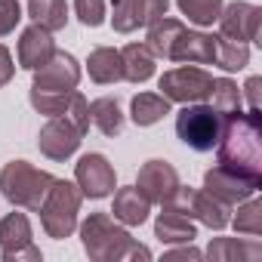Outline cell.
I'll return each instance as SVG.
<instances>
[{
	"label": "cell",
	"instance_id": "cell-11",
	"mask_svg": "<svg viewBox=\"0 0 262 262\" xmlns=\"http://www.w3.org/2000/svg\"><path fill=\"white\" fill-rule=\"evenodd\" d=\"M259 19L262 10L256 4H247V0H234V4L222 7L219 13V34L241 40V43H259Z\"/></svg>",
	"mask_w": 262,
	"mask_h": 262
},
{
	"label": "cell",
	"instance_id": "cell-15",
	"mask_svg": "<svg viewBox=\"0 0 262 262\" xmlns=\"http://www.w3.org/2000/svg\"><path fill=\"white\" fill-rule=\"evenodd\" d=\"M170 62H182V65H216V34H204V31H182Z\"/></svg>",
	"mask_w": 262,
	"mask_h": 262
},
{
	"label": "cell",
	"instance_id": "cell-19",
	"mask_svg": "<svg viewBox=\"0 0 262 262\" xmlns=\"http://www.w3.org/2000/svg\"><path fill=\"white\" fill-rule=\"evenodd\" d=\"M31 244H34V234H31V222L25 213H7L0 219V256H4V262Z\"/></svg>",
	"mask_w": 262,
	"mask_h": 262
},
{
	"label": "cell",
	"instance_id": "cell-16",
	"mask_svg": "<svg viewBox=\"0 0 262 262\" xmlns=\"http://www.w3.org/2000/svg\"><path fill=\"white\" fill-rule=\"evenodd\" d=\"M53 53H56L53 31H47V28H40V25H28V28L22 31V37H19V50H16V56H19V68L34 71V68H40Z\"/></svg>",
	"mask_w": 262,
	"mask_h": 262
},
{
	"label": "cell",
	"instance_id": "cell-4",
	"mask_svg": "<svg viewBox=\"0 0 262 262\" xmlns=\"http://www.w3.org/2000/svg\"><path fill=\"white\" fill-rule=\"evenodd\" d=\"M80 204H83V194L77 188V182H68V179H56L40 204V225L47 231V237L53 241H65L77 231V216H80Z\"/></svg>",
	"mask_w": 262,
	"mask_h": 262
},
{
	"label": "cell",
	"instance_id": "cell-35",
	"mask_svg": "<svg viewBox=\"0 0 262 262\" xmlns=\"http://www.w3.org/2000/svg\"><path fill=\"white\" fill-rule=\"evenodd\" d=\"M13 74H16V65H13V56H10V50L0 43V86H7L10 80H13Z\"/></svg>",
	"mask_w": 262,
	"mask_h": 262
},
{
	"label": "cell",
	"instance_id": "cell-27",
	"mask_svg": "<svg viewBox=\"0 0 262 262\" xmlns=\"http://www.w3.org/2000/svg\"><path fill=\"white\" fill-rule=\"evenodd\" d=\"M28 16L47 31H62L68 25V4L65 0H28Z\"/></svg>",
	"mask_w": 262,
	"mask_h": 262
},
{
	"label": "cell",
	"instance_id": "cell-18",
	"mask_svg": "<svg viewBox=\"0 0 262 262\" xmlns=\"http://www.w3.org/2000/svg\"><path fill=\"white\" fill-rule=\"evenodd\" d=\"M155 237L167 247L173 244H191L198 237V228H194V219H188L185 213L173 210V207H164L155 219Z\"/></svg>",
	"mask_w": 262,
	"mask_h": 262
},
{
	"label": "cell",
	"instance_id": "cell-17",
	"mask_svg": "<svg viewBox=\"0 0 262 262\" xmlns=\"http://www.w3.org/2000/svg\"><path fill=\"white\" fill-rule=\"evenodd\" d=\"M111 213L120 225L126 228H136V225H145L148 216H151V201L136 188V185H126V188H117L114 191V204H111Z\"/></svg>",
	"mask_w": 262,
	"mask_h": 262
},
{
	"label": "cell",
	"instance_id": "cell-20",
	"mask_svg": "<svg viewBox=\"0 0 262 262\" xmlns=\"http://www.w3.org/2000/svg\"><path fill=\"white\" fill-rule=\"evenodd\" d=\"M86 71H90V80L99 83V86H108V83H120L123 80V62H120V50H111V47H96L86 59Z\"/></svg>",
	"mask_w": 262,
	"mask_h": 262
},
{
	"label": "cell",
	"instance_id": "cell-30",
	"mask_svg": "<svg viewBox=\"0 0 262 262\" xmlns=\"http://www.w3.org/2000/svg\"><path fill=\"white\" fill-rule=\"evenodd\" d=\"M228 222L234 225L237 234L259 237V234H262V201H259L256 194L247 198V201H241V204H237V216L228 219Z\"/></svg>",
	"mask_w": 262,
	"mask_h": 262
},
{
	"label": "cell",
	"instance_id": "cell-10",
	"mask_svg": "<svg viewBox=\"0 0 262 262\" xmlns=\"http://www.w3.org/2000/svg\"><path fill=\"white\" fill-rule=\"evenodd\" d=\"M80 142H83V133L74 123H68L65 117H50L40 126V133H37V148L50 161H68V158H74L77 148H80Z\"/></svg>",
	"mask_w": 262,
	"mask_h": 262
},
{
	"label": "cell",
	"instance_id": "cell-28",
	"mask_svg": "<svg viewBox=\"0 0 262 262\" xmlns=\"http://www.w3.org/2000/svg\"><path fill=\"white\" fill-rule=\"evenodd\" d=\"M216 65L222 71H244L250 65V43L216 34Z\"/></svg>",
	"mask_w": 262,
	"mask_h": 262
},
{
	"label": "cell",
	"instance_id": "cell-38",
	"mask_svg": "<svg viewBox=\"0 0 262 262\" xmlns=\"http://www.w3.org/2000/svg\"><path fill=\"white\" fill-rule=\"evenodd\" d=\"M43 259V253H40V247L37 244H31V247H25V250H19V253H13L7 262H40Z\"/></svg>",
	"mask_w": 262,
	"mask_h": 262
},
{
	"label": "cell",
	"instance_id": "cell-2",
	"mask_svg": "<svg viewBox=\"0 0 262 262\" xmlns=\"http://www.w3.org/2000/svg\"><path fill=\"white\" fill-rule=\"evenodd\" d=\"M80 244L90 259L96 262H126V259H151V250L136 244L117 219L108 213H90L83 222H77Z\"/></svg>",
	"mask_w": 262,
	"mask_h": 262
},
{
	"label": "cell",
	"instance_id": "cell-23",
	"mask_svg": "<svg viewBox=\"0 0 262 262\" xmlns=\"http://www.w3.org/2000/svg\"><path fill=\"white\" fill-rule=\"evenodd\" d=\"M120 62H123V80L129 83H145L155 77V56L145 43H126L120 50Z\"/></svg>",
	"mask_w": 262,
	"mask_h": 262
},
{
	"label": "cell",
	"instance_id": "cell-12",
	"mask_svg": "<svg viewBox=\"0 0 262 262\" xmlns=\"http://www.w3.org/2000/svg\"><path fill=\"white\" fill-rule=\"evenodd\" d=\"M34 74V83L37 90H56V93H68V90H77L80 83V65L71 53L65 50H56L40 68L31 71Z\"/></svg>",
	"mask_w": 262,
	"mask_h": 262
},
{
	"label": "cell",
	"instance_id": "cell-31",
	"mask_svg": "<svg viewBox=\"0 0 262 262\" xmlns=\"http://www.w3.org/2000/svg\"><path fill=\"white\" fill-rule=\"evenodd\" d=\"M71 93H74V90H68V93H56V90H37V86H31L28 99H31V108H34L37 114L62 117L65 108H68V102H71Z\"/></svg>",
	"mask_w": 262,
	"mask_h": 262
},
{
	"label": "cell",
	"instance_id": "cell-34",
	"mask_svg": "<svg viewBox=\"0 0 262 262\" xmlns=\"http://www.w3.org/2000/svg\"><path fill=\"white\" fill-rule=\"evenodd\" d=\"M19 22H22V7H19V0H0V37L13 34Z\"/></svg>",
	"mask_w": 262,
	"mask_h": 262
},
{
	"label": "cell",
	"instance_id": "cell-36",
	"mask_svg": "<svg viewBox=\"0 0 262 262\" xmlns=\"http://www.w3.org/2000/svg\"><path fill=\"white\" fill-rule=\"evenodd\" d=\"M259 86H262V77H250L244 83L241 96H247V111H259Z\"/></svg>",
	"mask_w": 262,
	"mask_h": 262
},
{
	"label": "cell",
	"instance_id": "cell-37",
	"mask_svg": "<svg viewBox=\"0 0 262 262\" xmlns=\"http://www.w3.org/2000/svg\"><path fill=\"white\" fill-rule=\"evenodd\" d=\"M164 259H204V253L201 250H194L191 244H173V250H167L164 253Z\"/></svg>",
	"mask_w": 262,
	"mask_h": 262
},
{
	"label": "cell",
	"instance_id": "cell-25",
	"mask_svg": "<svg viewBox=\"0 0 262 262\" xmlns=\"http://www.w3.org/2000/svg\"><path fill=\"white\" fill-rule=\"evenodd\" d=\"M90 123L99 129L102 136L114 139L123 133V111L117 105V99L111 96H102V99H93L90 102Z\"/></svg>",
	"mask_w": 262,
	"mask_h": 262
},
{
	"label": "cell",
	"instance_id": "cell-26",
	"mask_svg": "<svg viewBox=\"0 0 262 262\" xmlns=\"http://www.w3.org/2000/svg\"><path fill=\"white\" fill-rule=\"evenodd\" d=\"M210 108L225 120V117H234L237 111H244V96H241V86L231 80V77H216L213 86H210Z\"/></svg>",
	"mask_w": 262,
	"mask_h": 262
},
{
	"label": "cell",
	"instance_id": "cell-33",
	"mask_svg": "<svg viewBox=\"0 0 262 262\" xmlns=\"http://www.w3.org/2000/svg\"><path fill=\"white\" fill-rule=\"evenodd\" d=\"M74 13H77L80 25L99 28L105 22V0H74Z\"/></svg>",
	"mask_w": 262,
	"mask_h": 262
},
{
	"label": "cell",
	"instance_id": "cell-21",
	"mask_svg": "<svg viewBox=\"0 0 262 262\" xmlns=\"http://www.w3.org/2000/svg\"><path fill=\"white\" fill-rule=\"evenodd\" d=\"M207 259L213 262H253L262 256V247L256 241H237V237H213L210 247L204 250Z\"/></svg>",
	"mask_w": 262,
	"mask_h": 262
},
{
	"label": "cell",
	"instance_id": "cell-24",
	"mask_svg": "<svg viewBox=\"0 0 262 262\" xmlns=\"http://www.w3.org/2000/svg\"><path fill=\"white\" fill-rule=\"evenodd\" d=\"M173 102L161 93H139L129 102V117H133L136 126H155L158 120H164L170 114Z\"/></svg>",
	"mask_w": 262,
	"mask_h": 262
},
{
	"label": "cell",
	"instance_id": "cell-7",
	"mask_svg": "<svg viewBox=\"0 0 262 262\" xmlns=\"http://www.w3.org/2000/svg\"><path fill=\"white\" fill-rule=\"evenodd\" d=\"M164 207H173V210L185 213L188 219H198L201 225H207V228H213V231L228 228V219H231L225 204H219L216 198H210L204 188L198 191V188H188V185H179L176 194H173Z\"/></svg>",
	"mask_w": 262,
	"mask_h": 262
},
{
	"label": "cell",
	"instance_id": "cell-32",
	"mask_svg": "<svg viewBox=\"0 0 262 262\" xmlns=\"http://www.w3.org/2000/svg\"><path fill=\"white\" fill-rule=\"evenodd\" d=\"M68 123H74L80 133L86 136V129H90V102L83 99V93H71V102H68V108H65V114H62Z\"/></svg>",
	"mask_w": 262,
	"mask_h": 262
},
{
	"label": "cell",
	"instance_id": "cell-9",
	"mask_svg": "<svg viewBox=\"0 0 262 262\" xmlns=\"http://www.w3.org/2000/svg\"><path fill=\"white\" fill-rule=\"evenodd\" d=\"M170 0H111V28L117 34H133L167 16Z\"/></svg>",
	"mask_w": 262,
	"mask_h": 262
},
{
	"label": "cell",
	"instance_id": "cell-8",
	"mask_svg": "<svg viewBox=\"0 0 262 262\" xmlns=\"http://www.w3.org/2000/svg\"><path fill=\"white\" fill-rule=\"evenodd\" d=\"M74 182H77V188H80L83 198L102 201V198L114 194V188H117V173H114V167L108 164L105 155L90 151V155H83V158L74 164Z\"/></svg>",
	"mask_w": 262,
	"mask_h": 262
},
{
	"label": "cell",
	"instance_id": "cell-6",
	"mask_svg": "<svg viewBox=\"0 0 262 262\" xmlns=\"http://www.w3.org/2000/svg\"><path fill=\"white\" fill-rule=\"evenodd\" d=\"M210 86H213V74L198 68V65H182V68H170L161 74L158 80V90L161 96H167L170 102H182V105H191V102H204L210 96Z\"/></svg>",
	"mask_w": 262,
	"mask_h": 262
},
{
	"label": "cell",
	"instance_id": "cell-3",
	"mask_svg": "<svg viewBox=\"0 0 262 262\" xmlns=\"http://www.w3.org/2000/svg\"><path fill=\"white\" fill-rule=\"evenodd\" d=\"M53 182H56L53 173L37 170L28 161H10L4 170H0V194H4L13 207L31 210V213L40 210V204H43Z\"/></svg>",
	"mask_w": 262,
	"mask_h": 262
},
{
	"label": "cell",
	"instance_id": "cell-29",
	"mask_svg": "<svg viewBox=\"0 0 262 262\" xmlns=\"http://www.w3.org/2000/svg\"><path fill=\"white\" fill-rule=\"evenodd\" d=\"M176 7H179V13H182L191 25L210 28V25H216L219 13H222V7H225V0H176Z\"/></svg>",
	"mask_w": 262,
	"mask_h": 262
},
{
	"label": "cell",
	"instance_id": "cell-5",
	"mask_svg": "<svg viewBox=\"0 0 262 262\" xmlns=\"http://www.w3.org/2000/svg\"><path fill=\"white\" fill-rule=\"evenodd\" d=\"M222 117L204 105V102H191L176 114V136L191 148V151H213L219 136H222Z\"/></svg>",
	"mask_w": 262,
	"mask_h": 262
},
{
	"label": "cell",
	"instance_id": "cell-1",
	"mask_svg": "<svg viewBox=\"0 0 262 262\" xmlns=\"http://www.w3.org/2000/svg\"><path fill=\"white\" fill-rule=\"evenodd\" d=\"M219 167L262 182V114L259 111H237L234 117H225L222 136L216 142Z\"/></svg>",
	"mask_w": 262,
	"mask_h": 262
},
{
	"label": "cell",
	"instance_id": "cell-14",
	"mask_svg": "<svg viewBox=\"0 0 262 262\" xmlns=\"http://www.w3.org/2000/svg\"><path fill=\"white\" fill-rule=\"evenodd\" d=\"M179 185H182V182H179V173H176V167L167 164V161H148V164L139 167L136 188H139L151 204H161V207H164V204L176 194Z\"/></svg>",
	"mask_w": 262,
	"mask_h": 262
},
{
	"label": "cell",
	"instance_id": "cell-13",
	"mask_svg": "<svg viewBox=\"0 0 262 262\" xmlns=\"http://www.w3.org/2000/svg\"><path fill=\"white\" fill-rule=\"evenodd\" d=\"M259 185L262 182L244 179V176H237V173H231L225 167H213V170L204 173V191L210 198H216L219 204H225V207H234V204L253 198L259 191Z\"/></svg>",
	"mask_w": 262,
	"mask_h": 262
},
{
	"label": "cell",
	"instance_id": "cell-22",
	"mask_svg": "<svg viewBox=\"0 0 262 262\" xmlns=\"http://www.w3.org/2000/svg\"><path fill=\"white\" fill-rule=\"evenodd\" d=\"M182 31H185V25H182L179 19L161 16V19H155V22L148 25L145 47L151 50V56H155V59H170V53H173V47H176V40H179V34H182Z\"/></svg>",
	"mask_w": 262,
	"mask_h": 262
}]
</instances>
